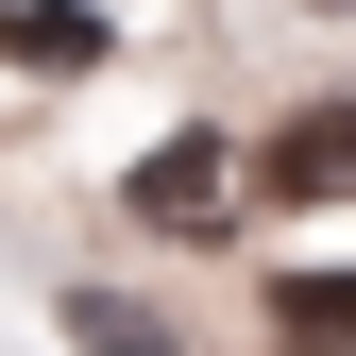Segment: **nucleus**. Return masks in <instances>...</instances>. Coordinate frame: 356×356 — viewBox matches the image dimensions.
Listing matches in <instances>:
<instances>
[{
    "instance_id": "1",
    "label": "nucleus",
    "mask_w": 356,
    "mask_h": 356,
    "mask_svg": "<svg viewBox=\"0 0 356 356\" xmlns=\"http://www.w3.org/2000/svg\"><path fill=\"white\" fill-rule=\"evenodd\" d=\"M238 187L254 204H356V102H289V119H254V153H238Z\"/></svg>"
},
{
    "instance_id": "2",
    "label": "nucleus",
    "mask_w": 356,
    "mask_h": 356,
    "mask_svg": "<svg viewBox=\"0 0 356 356\" xmlns=\"http://www.w3.org/2000/svg\"><path fill=\"white\" fill-rule=\"evenodd\" d=\"M119 204H136L153 238H170V220H187V238H220V204H238V136H220V119H187V136H153L136 170H119Z\"/></svg>"
},
{
    "instance_id": "3",
    "label": "nucleus",
    "mask_w": 356,
    "mask_h": 356,
    "mask_svg": "<svg viewBox=\"0 0 356 356\" xmlns=\"http://www.w3.org/2000/svg\"><path fill=\"white\" fill-rule=\"evenodd\" d=\"M119 51V17L102 0H0V68H34V85H85Z\"/></svg>"
},
{
    "instance_id": "4",
    "label": "nucleus",
    "mask_w": 356,
    "mask_h": 356,
    "mask_svg": "<svg viewBox=\"0 0 356 356\" xmlns=\"http://www.w3.org/2000/svg\"><path fill=\"white\" fill-rule=\"evenodd\" d=\"M272 356H356V272H339V254H323V272H305V254L272 272Z\"/></svg>"
},
{
    "instance_id": "5",
    "label": "nucleus",
    "mask_w": 356,
    "mask_h": 356,
    "mask_svg": "<svg viewBox=\"0 0 356 356\" xmlns=\"http://www.w3.org/2000/svg\"><path fill=\"white\" fill-rule=\"evenodd\" d=\"M51 323H68L85 356H187V323H170L153 289H51Z\"/></svg>"
}]
</instances>
